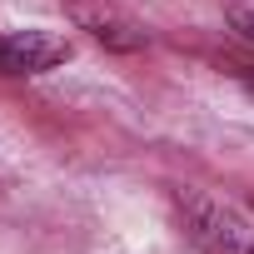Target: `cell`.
Listing matches in <instances>:
<instances>
[{
	"instance_id": "cell-1",
	"label": "cell",
	"mask_w": 254,
	"mask_h": 254,
	"mask_svg": "<svg viewBox=\"0 0 254 254\" xmlns=\"http://www.w3.org/2000/svg\"><path fill=\"white\" fill-rule=\"evenodd\" d=\"M180 224L199 254H254V229L239 219V209L209 199L204 190H180Z\"/></svg>"
},
{
	"instance_id": "cell-4",
	"label": "cell",
	"mask_w": 254,
	"mask_h": 254,
	"mask_svg": "<svg viewBox=\"0 0 254 254\" xmlns=\"http://www.w3.org/2000/svg\"><path fill=\"white\" fill-rule=\"evenodd\" d=\"M234 25H239V30L254 40V5H234Z\"/></svg>"
},
{
	"instance_id": "cell-3",
	"label": "cell",
	"mask_w": 254,
	"mask_h": 254,
	"mask_svg": "<svg viewBox=\"0 0 254 254\" xmlns=\"http://www.w3.org/2000/svg\"><path fill=\"white\" fill-rule=\"evenodd\" d=\"M70 20L80 25V30H90L100 45H110V50H140L145 45V30L135 25V20H125L120 10H105V5H90V0H75L70 5Z\"/></svg>"
},
{
	"instance_id": "cell-5",
	"label": "cell",
	"mask_w": 254,
	"mask_h": 254,
	"mask_svg": "<svg viewBox=\"0 0 254 254\" xmlns=\"http://www.w3.org/2000/svg\"><path fill=\"white\" fill-rule=\"evenodd\" d=\"M239 85H244V90L254 95V70H239Z\"/></svg>"
},
{
	"instance_id": "cell-2",
	"label": "cell",
	"mask_w": 254,
	"mask_h": 254,
	"mask_svg": "<svg viewBox=\"0 0 254 254\" xmlns=\"http://www.w3.org/2000/svg\"><path fill=\"white\" fill-rule=\"evenodd\" d=\"M70 60V40L55 30H5L0 35V75H45Z\"/></svg>"
}]
</instances>
